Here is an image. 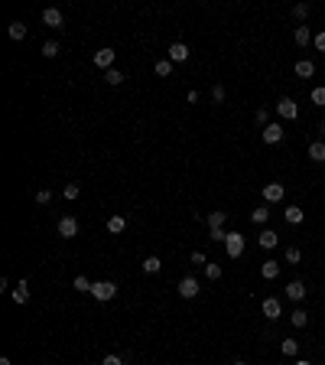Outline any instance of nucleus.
Masks as SVG:
<instances>
[{
  "label": "nucleus",
  "mask_w": 325,
  "mask_h": 365,
  "mask_svg": "<svg viewBox=\"0 0 325 365\" xmlns=\"http://www.w3.org/2000/svg\"><path fill=\"white\" fill-rule=\"evenodd\" d=\"M306 157H309L312 163H325V140H315V143H309Z\"/></svg>",
  "instance_id": "nucleus-13"
},
{
  "label": "nucleus",
  "mask_w": 325,
  "mask_h": 365,
  "mask_svg": "<svg viewBox=\"0 0 325 365\" xmlns=\"http://www.w3.org/2000/svg\"><path fill=\"white\" fill-rule=\"evenodd\" d=\"M0 365H13V362H10V359H7V355H4V359H0Z\"/></svg>",
  "instance_id": "nucleus-44"
},
{
  "label": "nucleus",
  "mask_w": 325,
  "mask_h": 365,
  "mask_svg": "<svg viewBox=\"0 0 325 365\" xmlns=\"http://www.w3.org/2000/svg\"><path fill=\"white\" fill-rule=\"evenodd\" d=\"M225 222H228V212L225 209H215L208 215V229H225Z\"/></svg>",
  "instance_id": "nucleus-21"
},
{
  "label": "nucleus",
  "mask_w": 325,
  "mask_h": 365,
  "mask_svg": "<svg viewBox=\"0 0 325 365\" xmlns=\"http://www.w3.org/2000/svg\"><path fill=\"white\" fill-rule=\"evenodd\" d=\"M189 56H192V52H189V46H185V43H172L169 46V62H172V65H176V62H185Z\"/></svg>",
  "instance_id": "nucleus-10"
},
{
  "label": "nucleus",
  "mask_w": 325,
  "mask_h": 365,
  "mask_svg": "<svg viewBox=\"0 0 325 365\" xmlns=\"http://www.w3.org/2000/svg\"><path fill=\"white\" fill-rule=\"evenodd\" d=\"M283 261H286V264H299L302 251H299V248H286V251H283Z\"/></svg>",
  "instance_id": "nucleus-29"
},
{
  "label": "nucleus",
  "mask_w": 325,
  "mask_h": 365,
  "mask_svg": "<svg viewBox=\"0 0 325 365\" xmlns=\"http://www.w3.org/2000/svg\"><path fill=\"white\" fill-rule=\"evenodd\" d=\"M211 98L221 105V101H225V85H215V88H211Z\"/></svg>",
  "instance_id": "nucleus-39"
},
{
  "label": "nucleus",
  "mask_w": 325,
  "mask_h": 365,
  "mask_svg": "<svg viewBox=\"0 0 325 365\" xmlns=\"http://www.w3.org/2000/svg\"><path fill=\"white\" fill-rule=\"evenodd\" d=\"M293 39H296V46H309L315 36H312V30H309V26H296V36Z\"/></svg>",
  "instance_id": "nucleus-17"
},
{
  "label": "nucleus",
  "mask_w": 325,
  "mask_h": 365,
  "mask_svg": "<svg viewBox=\"0 0 325 365\" xmlns=\"http://www.w3.org/2000/svg\"><path fill=\"white\" fill-rule=\"evenodd\" d=\"M36 202H39V205H49V202H52V192H49V189H39V192H36Z\"/></svg>",
  "instance_id": "nucleus-37"
},
{
  "label": "nucleus",
  "mask_w": 325,
  "mask_h": 365,
  "mask_svg": "<svg viewBox=\"0 0 325 365\" xmlns=\"http://www.w3.org/2000/svg\"><path fill=\"white\" fill-rule=\"evenodd\" d=\"M309 101H312V105H325V88H322V85H319V88H312Z\"/></svg>",
  "instance_id": "nucleus-34"
},
{
  "label": "nucleus",
  "mask_w": 325,
  "mask_h": 365,
  "mask_svg": "<svg viewBox=\"0 0 325 365\" xmlns=\"http://www.w3.org/2000/svg\"><path fill=\"white\" fill-rule=\"evenodd\" d=\"M293 365H312V362H309V359H296Z\"/></svg>",
  "instance_id": "nucleus-43"
},
{
  "label": "nucleus",
  "mask_w": 325,
  "mask_h": 365,
  "mask_svg": "<svg viewBox=\"0 0 325 365\" xmlns=\"http://www.w3.org/2000/svg\"><path fill=\"white\" fill-rule=\"evenodd\" d=\"M101 365H124V359H121V355H104V362H101Z\"/></svg>",
  "instance_id": "nucleus-41"
},
{
  "label": "nucleus",
  "mask_w": 325,
  "mask_h": 365,
  "mask_svg": "<svg viewBox=\"0 0 325 365\" xmlns=\"http://www.w3.org/2000/svg\"><path fill=\"white\" fill-rule=\"evenodd\" d=\"M72 287H75V290H88V294H91V280H88L85 274H78V277L72 280Z\"/></svg>",
  "instance_id": "nucleus-31"
},
{
  "label": "nucleus",
  "mask_w": 325,
  "mask_h": 365,
  "mask_svg": "<svg viewBox=\"0 0 325 365\" xmlns=\"http://www.w3.org/2000/svg\"><path fill=\"white\" fill-rule=\"evenodd\" d=\"M286 297L299 304V300L306 297V284H302V280H289V284H286Z\"/></svg>",
  "instance_id": "nucleus-12"
},
{
  "label": "nucleus",
  "mask_w": 325,
  "mask_h": 365,
  "mask_svg": "<svg viewBox=\"0 0 325 365\" xmlns=\"http://www.w3.org/2000/svg\"><path fill=\"white\" fill-rule=\"evenodd\" d=\"M7 33H10V39H17V43H20V39H26V23H23V20H13V23L7 26Z\"/></svg>",
  "instance_id": "nucleus-16"
},
{
  "label": "nucleus",
  "mask_w": 325,
  "mask_h": 365,
  "mask_svg": "<svg viewBox=\"0 0 325 365\" xmlns=\"http://www.w3.org/2000/svg\"><path fill=\"white\" fill-rule=\"evenodd\" d=\"M260 310H264L267 320H280V313H283V307H280V300H276V297H267L264 304H260Z\"/></svg>",
  "instance_id": "nucleus-9"
},
{
  "label": "nucleus",
  "mask_w": 325,
  "mask_h": 365,
  "mask_svg": "<svg viewBox=\"0 0 325 365\" xmlns=\"http://www.w3.org/2000/svg\"><path fill=\"white\" fill-rule=\"evenodd\" d=\"M124 229H127V218H124V215H111L107 218V232H111V235H121Z\"/></svg>",
  "instance_id": "nucleus-19"
},
{
  "label": "nucleus",
  "mask_w": 325,
  "mask_h": 365,
  "mask_svg": "<svg viewBox=\"0 0 325 365\" xmlns=\"http://www.w3.org/2000/svg\"><path fill=\"white\" fill-rule=\"evenodd\" d=\"M231 365H247V362H241V359H238V362H231Z\"/></svg>",
  "instance_id": "nucleus-46"
},
{
  "label": "nucleus",
  "mask_w": 325,
  "mask_h": 365,
  "mask_svg": "<svg viewBox=\"0 0 325 365\" xmlns=\"http://www.w3.org/2000/svg\"><path fill=\"white\" fill-rule=\"evenodd\" d=\"M280 352L286 355V359H296V352H299V342H296V339H283V342H280Z\"/></svg>",
  "instance_id": "nucleus-23"
},
{
  "label": "nucleus",
  "mask_w": 325,
  "mask_h": 365,
  "mask_svg": "<svg viewBox=\"0 0 325 365\" xmlns=\"http://www.w3.org/2000/svg\"><path fill=\"white\" fill-rule=\"evenodd\" d=\"M211 242H221V245H225L228 242V232L225 229H211Z\"/></svg>",
  "instance_id": "nucleus-38"
},
{
  "label": "nucleus",
  "mask_w": 325,
  "mask_h": 365,
  "mask_svg": "<svg viewBox=\"0 0 325 365\" xmlns=\"http://www.w3.org/2000/svg\"><path fill=\"white\" fill-rule=\"evenodd\" d=\"M179 297H185V300H192V297H198V290H202V284H198V277H182L179 280Z\"/></svg>",
  "instance_id": "nucleus-4"
},
{
  "label": "nucleus",
  "mask_w": 325,
  "mask_h": 365,
  "mask_svg": "<svg viewBox=\"0 0 325 365\" xmlns=\"http://www.w3.org/2000/svg\"><path fill=\"white\" fill-rule=\"evenodd\" d=\"M260 274H264L267 280H273L276 274H280V261H264V267H260Z\"/></svg>",
  "instance_id": "nucleus-26"
},
{
  "label": "nucleus",
  "mask_w": 325,
  "mask_h": 365,
  "mask_svg": "<svg viewBox=\"0 0 325 365\" xmlns=\"http://www.w3.org/2000/svg\"><path fill=\"white\" fill-rule=\"evenodd\" d=\"M283 134H286V130H283L280 124H267V127H264V143H280Z\"/></svg>",
  "instance_id": "nucleus-11"
},
{
  "label": "nucleus",
  "mask_w": 325,
  "mask_h": 365,
  "mask_svg": "<svg viewBox=\"0 0 325 365\" xmlns=\"http://www.w3.org/2000/svg\"><path fill=\"white\" fill-rule=\"evenodd\" d=\"M225 251H228V258H241V254H244V235H238V232H228Z\"/></svg>",
  "instance_id": "nucleus-3"
},
{
  "label": "nucleus",
  "mask_w": 325,
  "mask_h": 365,
  "mask_svg": "<svg viewBox=\"0 0 325 365\" xmlns=\"http://www.w3.org/2000/svg\"><path fill=\"white\" fill-rule=\"evenodd\" d=\"M10 294H13V300H17L20 307H23V304H30V284H26V280H20V284L13 287Z\"/></svg>",
  "instance_id": "nucleus-14"
},
{
  "label": "nucleus",
  "mask_w": 325,
  "mask_h": 365,
  "mask_svg": "<svg viewBox=\"0 0 325 365\" xmlns=\"http://www.w3.org/2000/svg\"><path fill=\"white\" fill-rule=\"evenodd\" d=\"M283 196H286L283 183H267L264 186V199H267V202H283Z\"/></svg>",
  "instance_id": "nucleus-8"
},
{
  "label": "nucleus",
  "mask_w": 325,
  "mask_h": 365,
  "mask_svg": "<svg viewBox=\"0 0 325 365\" xmlns=\"http://www.w3.org/2000/svg\"><path fill=\"white\" fill-rule=\"evenodd\" d=\"M276 114H280L283 121H296V118H299V105H296L293 98H286V95H283V98L276 101Z\"/></svg>",
  "instance_id": "nucleus-2"
},
{
  "label": "nucleus",
  "mask_w": 325,
  "mask_h": 365,
  "mask_svg": "<svg viewBox=\"0 0 325 365\" xmlns=\"http://www.w3.org/2000/svg\"><path fill=\"white\" fill-rule=\"evenodd\" d=\"M114 59H117L114 49H98V52H94V65L104 68V72H111V68H114Z\"/></svg>",
  "instance_id": "nucleus-6"
},
{
  "label": "nucleus",
  "mask_w": 325,
  "mask_h": 365,
  "mask_svg": "<svg viewBox=\"0 0 325 365\" xmlns=\"http://www.w3.org/2000/svg\"><path fill=\"white\" fill-rule=\"evenodd\" d=\"M189 261H192V264H205V261H208V258H205L202 251H192V258H189Z\"/></svg>",
  "instance_id": "nucleus-42"
},
{
  "label": "nucleus",
  "mask_w": 325,
  "mask_h": 365,
  "mask_svg": "<svg viewBox=\"0 0 325 365\" xmlns=\"http://www.w3.org/2000/svg\"><path fill=\"white\" fill-rule=\"evenodd\" d=\"M296 75H299V79H312V75H315V65L309 59H299V62H296Z\"/></svg>",
  "instance_id": "nucleus-18"
},
{
  "label": "nucleus",
  "mask_w": 325,
  "mask_h": 365,
  "mask_svg": "<svg viewBox=\"0 0 325 365\" xmlns=\"http://www.w3.org/2000/svg\"><path fill=\"white\" fill-rule=\"evenodd\" d=\"M267 218H270V209H267V205H257V209L251 212V222H254V225H264Z\"/></svg>",
  "instance_id": "nucleus-25"
},
{
  "label": "nucleus",
  "mask_w": 325,
  "mask_h": 365,
  "mask_svg": "<svg viewBox=\"0 0 325 365\" xmlns=\"http://www.w3.org/2000/svg\"><path fill=\"white\" fill-rule=\"evenodd\" d=\"M302 218H306V212H302L299 205H286V222L289 225H299Z\"/></svg>",
  "instance_id": "nucleus-22"
},
{
  "label": "nucleus",
  "mask_w": 325,
  "mask_h": 365,
  "mask_svg": "<svg viewBox=\"0 0 325 365\" xmlns=\"http://www.w3.org/2000/svg\"><path fill=\"white\" fill-rule=\"evenodd\" d=\"M257 242H260V248H267V251H270V248H276L280 235H276L273 229H264V232H260V238H257Z\"/></svg>",
  "instance_id": "nucleus-15"
},
{
  "label": "nucleus",
  "mask_w": 325,
  "mask_h": 365,
  "mask_svg": "<svg viewBox=\"0 0 325 365\" xmlns=\"http://www.w3.org/2000/svg\"><path fill=\"white\" fill-rule=\"evenodd\" d=\"M104 82H107V85H124V72L111 68V72H104Z\"/></svg>",
  "instance_id": "nucleus-30"
},
{
  "label": "nucleus",
  "mask_w": 325,
  "mask_h": 365,
  "mask_svg": "<svg viewBox=\"0 0 325 365\" xmlns=\"http://www.w3.org/2000/svg\"><path fill=\"white\" fill-rule=\"evenodd\" d=\"M205 277L208 280H221V267L218 264H205Z\"/></svg>",
  "instance_id": "nucleus-35"
},
{
  "label": "nucleus",
  "mask_w": 325,
  "mask_h": 365,
  "mask_svg": "<svg viewBox=\"0 0 325 365\" xmlns=\"http://www.w3.org/2000/svg\"><path fill=\"white\" fill-rule=\"evenodd\" d=\"M254 121H257L260 127H267V124H270V114H267V108H260V111H254Z\"/></svg>",
  "instance_id": "nucleus-36"
},
{
  "label": "nucleus",
  "mask_w": 325,
  "mask_h": 365,
  "mask_svg": "<svg viewBox=\"0 0 325 365\" xmlns=\"http://www.w3.org/2000/svg\"><path fill=\"white\" fill-rule=\"evenodd\" d=\"M143 274H160V267H163V261L156 258V254H150V258H143Z\"/></svg>",
  "instance_id": "nucleus-20"
},
{
  "label": "nucleus",
  "mask_w": 325,
  "mask_h": 365,
  "mask_svg": "<svg viewBox=\"0 0 325 365\" xmlns=\"http://www.w3.org/2000/svg\"><path fill=\"white\" fill-rule=\"evenodd\" d=\"M59 235H62V238H75V235H78V218L62 215V218H59Z\"/></svg>",
  "instance_id": "nucleus-5"
},
{
  "label": "nucleus",
  "mask_w": 325,
  "mask_h": 365,
  "mask_svg": "<svg viewBox=\"0 0 325 365\" xmlns=\"http://www.w3.org/2000/svg\"><path fill=\"white\" fill-rule=\"evenodd\" d=\"M59 49H62V46L55 43V39H46V43H43V49H39V52H43L46 59H55V56H59Z\"/></svg>",
  "instance_id": "nucleus-27"
},
{
  "label": "nucleus",
  "mask_w": 325,
  "mask_h": 365,
  "mask_svg": "<svg viewBox=\"0 0 325 365\" xmlns=\"http://www.w3.org/2000/svg\"><path fill=\"white\" fill-rule=\"evenodd\" d=\"M153 72L160 75V79H166V75H172V62H169V59H160V62L153 65Z\"/></svg>",
  "instance_id": "nucleus-28"
},
{
  "label": "nucleus",
  "mask_w": 325,
  "mask_h": 365,
  "mask_svg": "<svg viewBox=\"0 0 325 365\" xmlns=\"http://www.w3.org/2000/svg\"><path fill=\"white\" fill-rule=\"evenodd\" d=\"M319 134H322V137H325V121H322V124H319Z\"/></svg>",
  "instance_id": "nucleus-45"
},
{
  "label": "nucleus",
  "mask_w": 325,
  "mask_h": 365,
  "mask_svg": "<svg viewBox=\"0 0 325 365\" xmlns=\"http://www.w3.org/2000/svg\"><path fill=\"white\" fill-rule=\"evenodd\" d=\"M62 192H65V199H68V202H75V199H78V196H81V189H78V183H68V186H65V189H62Z\"/></svg>",
  "instance_id": "nucleus-32"
},
{
  "label": "nucleus",
  "mask_w": 325,
  "mask_h": 365,
  "mask_svg": "<svg viewBox=\"0 0 325 365\" xmlns=\"http://www.w3.org/2000/svg\"><path fill=\"white\" fill-rule=\"evenodd\" d=\"M91 297L94 300H114L117 297V284L114 280H94L91 284Z\"/></svg>",
  "instance_id": "nucleus-1"
},
{
  "label": "nucleus",
  "mask_w": 325,
  "mask_h": 365,
  "mask_svg": "<svg viewBox=\"0 0 325 365\" xmlns=\"http://www.w3.org/2000/svg\"><path fill=\"white\" fill-rule=\"evenodd\" d=\"M309 10H312L309 4H296V7H293V17H296V20H306V17H309Z\"/></svg>",
  "instance_id": "nucleus-33"
},
{
  "label": "nucleus",
  "mask_w": 325,
  "mask_h": 365,
  "mask_svg": "<svg viewBox=\"0 0 325 365\" xmlns=\"http://www.w3.org/2000/svg\"><path fill=\"white\" fill-rule=\"evenodd\" d=\"M312 43H315V49H319V52H325V30H322V33H315Z\"/></svg>",
  "instance_id": "nucleus-40"
},
{
  "label": "nucleus",
  "mask_w": 325,
  "mask_h": 365,
  "mask_svg": "<svg viewBox=\"0 0 325 365\" xmlns=\"http://www.w3.org/2000/svg\"><path fill=\"white\" fill-rule=\"evenodd\" d=\"M43 23L52 26V30H59V26L65 23V17H62V10H55V7H46L43 10Z\"/></svg>",
  "instance_id": "nucleus-7"
},
{
  "label": "nucleus",
  "mask_w": 325,
  "mask_h": 365,
  "mask_svg": "<svg viewBox=\"0 0 325 365\" xmlns=\"http://www.w3.org/2000/svg\"><path fill=\"white\" fill-rule=\"evenodd\" d=\"M289 323H293L296 329H302L309 323V313H306V310H293V313H289Z\"/></svg>",
  "instance_id": "nucleus-24"
}]
</instances>
